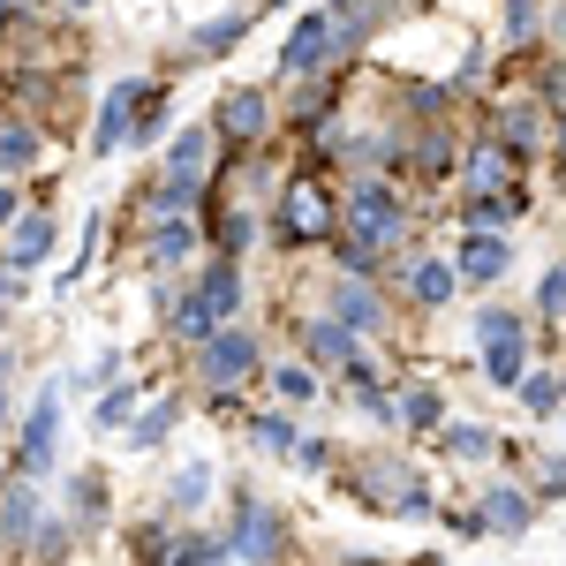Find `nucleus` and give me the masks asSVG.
<instances>
[{"label":"nucleus","instance_id":"nucleus-1","mask_svg":"<svg viewBox=\"0 0 566 566\" xmlns=\"http://www.w3.org/2000/svg\"><path fill=\"white\" fill-rule=\"evenodd\" d=\"M400 227H408V205L392 197L386 181H355V197H348V234L355 242L340 250L348 280H370V272H378V258L400 242Z\"/></svg>","mask_w":566,"mask_h":566},{"label":"nucleus","instance_id":"nucleus-2","mask_svg":"<svg viewBox=\"0 0 566 566\" xmlns=\"http://www.w3.org/2000/svg\"><path fill=\"white\" fill-rule=\"evenodd\" d=\"M242 317V258H212L205 272H197V287L181 295V310H175V340H189V348H205L219 325H234Z\"/></svg>","mask_w":566,"mask_h":566},{"label":"nucleus","instance_id":"nucleus-3","mask_svg":"<svg viewBox=\"0 0 566 566\" xmlns=\"http://www.w3.org/2000/svg\"><path fill=\"white\" fill-rule=\"evenodd\" d=\"M159 129V84L151 76H129V84L106 91L98 106V129H91V151H122V144H144Z\"/></svg>","mask_w":566,"mask_h":566},{"label":"nucleus","instance_id":"nucleus-4","mask_svg":"<svg viewBox=\"0 0 566 566\" xmlns=\"http://www.w3.org/2000/svg\"><path fill=\"white\" fill-rule=\"evenodd\" d=\"M227 552H234L242 566H280V552H287V522H280V506H264V499H250V491H242Z\"/></svg>","mask_w":566,"mask_h":566},{"label":"nucleus","instance_id":"nucleus-5","mask_svg":"<svg viewBox=\"0 0 566 566\" xmlns=\"http://www.w3.org/2000/svg\"><path fill=\"white\" fill-rule=\"evenodd\" d=\"M355 491H363V506H378V514H431V483L423 476H408L400 461H370L363 476H355Z\"/></svg>","mask_w":566,"mask_h":566},{"label":"nucleus","instance_id":"nucleus-6","mask_svg":"<svg viewBox=\"0 0 566 566\" xmlns=\"http://www.w3.org/2000/svg\"><path fill=\"white\" fill-rule=\"evenodd\" d=\"M258 340H250V333H242V325H219L212 340H205V348H197V378H205V386H250V378H258Z\"/></svg>","mask_w":566,"mask_h":566},{"label":"nucleus","instance_id":"nucleus-7","mask_svg":"<svg viewBox=\"0 0 566 566\" xmlns=\"http://www.w3.org/2000/svg\"><path fill=\"white\" fill-rule=\"evenodd\" d=\"M280 234H287V242H325V234H333V197H325L317 175H295L280 189Z\"/></svg>","mask_w":566,"mask_h":566},{"label":"nucleus","instance_id":"nucleus-8","mask_svg":"<svg viewBox=\"0 0 566 566\" xmlns=\"http://www.w3.org/2000/svg\"><path fill=\"white\" fill-rule=\"evenodd\" d=\"M53 446H61V378L31 400V416H23V446H15V476L39 483L53 469Z\"/></svg>","mask_w":566,"mask_h":566},{"label":"nucleus","instance_id":"nucleus-9","mask_svg":"<svg viewBox=\"0 0 566 566\" xmlns=\"http://www.w3.org/2000/svg\"><path fill=\"white\" fill-rule=\"evenodd\" d=\"M333 53H340V15H303L280 45V76H317Z\"/></svg>","mask_w":566,"mask_h":566},{"label":"nucleus","instance_id":"nucleus-10","mask_svg":"<svg viewBox=\"0 0 566 566\" xmlns=\"http://www.w3.org/2000/svg\"><path fill=\"white\" fill-rule=\"evenodd\" d=\"M264 129H272V106H264V91H227L212 114V136L219 144H264Z\"/></svg>","mask_w":566,"mask_h":566},{"label":"nucleus","instance_id":"nucleus-11","mask_svg":"<svg viewBox=\"0 0 566 566\" xmlns=\"http://www.w3.org/2000/svg\"><path fill=\"white\" fill-rule=\"evenodd\" d=\"M45 522V499H39V483L31 476H8V491H0V544H31V528Z\"/></svg>","mask_w":566,"mask_h":566},{"label":"nucleus","instance_id":"nucleus-12","mask_svg":"<svg viewBox=\"0 0 566 566\" xmlns=\"http://www.w3.org/2000/svg\"><path fill=\"white\" fill-rule=\"evenodd\" d=\"M212 129H181L175 144H167V181H181V189H212Z\"/></svg>","mask_w":566,"mask_h":566},{"label":"nucleus","instance_id":"nucleus-13","mask_svg":"<svg viewBox=\"0 0 566 566\" xmlns=\"http://www.w3.org/2000/svg\"><path fill=\"white\" fill-rule=\"evenodd\" d=\"M476 514H483V528H491V536H528L536 499H528V491H514V483H491V491L476 499Z\"/></svg>","mask_w":566,"mask_h":566},{"label":"nucleus","instance_id":"nucleus-14","mask_svg":"<svg viewBox=\"0 0 566 566\" xmlns=\"http://www.w3.org/2000/svg\"><path fill=\"white\" fill-rule=\"evenodd\" d=\"M506 264H514L506 234H469V242H461V258H453V280H469V287H491V280H506Z\"/></svg>","mask_w":566,"mask_h":566},{"label":"nucleus","instance_id":"nucleus-15","mask_svg":"<svg viewBox=\"0 0 566 566\" xmlns=\"http://www.w3.org/2000/svg\"><path fill=\"white\" fill-rule=\"evenodd\" d=\"M469 189H476V197H522V189H514V151H506V144H476V151H469Z\"/></svg>","mask_w":566,"mask_h":566},{"label":"nucleus","instance_id":"nucleus-16","mask_svg":"<svg viewBox=\"0 0 566 566\" xmlns=\"http://www.w3.org/2000/svg\"><path fill=\"white\" fill-rule=\"evenodd\" d=\"M333 325H348V333H378L386 325V303L370 295V280H340L333 287Z\"/></svg>","mask_w":566,"mask_h":566},{"label":"nucleus","instance_id":"nucleus-17","mask_svg":"<svg viewBox=\"0 0 566 566\" xmlns=\"http://www.w3.org/2000/svg\"><path fill=\"white\" fill-rule=\"evenodd\" d=\"M45 250H53V219H45V212H23L15 227H8V242H0V258L15 264V272L45 264Z\"/></svg>","mask_w":566,"mask_h":566},{"label":"nucleus","instance_id":"nucleus-18","mask_svg":"<svg viewBox=\"0 0 566 566\" xmlns=\"http://www.w3.org/2000/svg\"><path fill=\"white\" fill-rule=\"evenodd\" d=\"M31 159H39V122L8 114V122H0V175H23Z\"/></svg>","mask_w":566,"mask_h":566},{"label":"nucleus","instance_id":"nucleus-19","mask_svg":"<svg viewBox=\"0 0 566 566\" xmlns=\"http://www.w3.org/2000/svg\"><path fill=\"white\" fill-rule=\"evenodd\" d=\"M181 258H197V227H189V219H167V227L144 242V264L167 272V264H181Z\"/></svg>","mask_w":566,"mask_h":566},{"label":"nucleus","instance_id":"nucleus-20","mask_svg":"<svg viewBox=\"0 0 566 566\" xmlns=\"http://www.w3.org/2000/svg\"><path fill=\"white\" fill-rule=\"evenodd\" d=\"M453 287H461V280H453V264H438V258H423V264H416V272H408V295H416V303H423V310L453 303Z\"/></svg>","mask_w":566,"mask_h":566},{"label":"nucleus","instance_id":"nucleus-21","mask_svg":"<svg viewBox=\"0 0 566 566\" xmlns=\"http://www.w3.org/2000/svg\"><path fill=\"white\" fill-rule=\"evenodd\" d=\"M272 392H280V408H310V400H317V363H280V370H272Z\"/></svg>","mask_w":566,"mask_h":566},{"label":"nucleus","instance_id":"nucleus-22","mask_svg":"<svg viewBox=\"0 0 566 566\" xmlns=\"http://www.w3.org/2000/svg\"><path fill=\"white\" fill-rule=\"evenodd\" d=\"M483 378H491V386H522L528 378V348L522 340H491V348H483Z\"/></svg>","mask_w":566,"mask_h":566},{"label":"nucleus","instance_id":"nucleus-23","mask_svg":"<svg viewBox=\"0 0 566 566\" xmlns=\"http://www.w3.org/2000/svg\"><path fill=\"white\" fill-rule=\"evenodd\" d=\"M175 423H181V400H159V408H144V416L129 423V446H136V453H151V446H167Z\"/></svg>","mask_w":566,"mask_h":566},{"label":"nucleus","instance_id":"nucleus-24","mask_svg":"<svg viewBox=\"0 0 566 566\" xmlns=\"http://www.w3.org/2000/svg\"><path fill=\"white\" fill-rule=\"evenodd\" d=\"M514 392H522V408H528V416H544V423H552V416L566 408V386L552 378V370H528V378H522Z\"/></svg>","mask_w":566,"mask_h":566},{"label":"nucleus","instance_id":"nucleus-25","mask_svg":"<svg viewBox=\"0 0 566 566\" xmlns=\"http://www.w3.org/2000/svg\"><path fill=\"white\" fill-rule=\"evenodd\" d=\"M408 167H416L423 181H438L446 167H453V136H446V129H423V136H416V151H408Z\"/></svg>","mask_w":566,"mask_h":566},{"label":"nucleus","instance_id":"nucleus-26","mask_svg":"<svg viewBox=\"0 0 566 566\" xmlns=\"http://www.w3.org/2000/svg\"><path fill=\"white\" fill-rule=\"evenodd\" d=\"M438 446H446L453 461H483V453H499V438L483 431V423H446V431H438Z\"/></svg>","mask_w":566,"mask_h":566},{"label":"nucleus","instance_id":"nucleus-27","mask_svg":"<svg viewBox=\"0 0 566 566\" xmlns=\"http://www.w3.org/2000/svg\"><path fill=\"white\" fill-rule=\"evenodd\" d=\"M167 566H227V536H175Z\"/></svg>","mask_w":566,"mask_h":566},{"label":"nucleus","instance_id":"nucleus-28","mask_svg":"<svg viewBox=\"0 0 566 566\" xmlns=\"http://www.w3.org/2000/svg\"><path fill=\"white\" fill-rule=\"evenodd\" d=\"M23 552H31V566H53V559H69V522H61V514H45V522L31 528V544H23Z\"/></svg>","mask_w":566,"mask_h":566},{"label":"nucleus","instance_id":"nucleus-29","mask_svg":"<svg viewBox=\"0 0 566 566\" xmlns=\"http://www.w3.org/2000/svg\"><path fill=\"white\" fill-rule=\"evenodd\" d=\"M310 355H317V363H348L355 333H348V325H333V317H317V325H310Z\"/></svg>","mask_w":566,"mask_h":566},{"label":"nucleus","instance_id":"nucleus-30","mask_svg":"<svg viewBox=\"0 0 566 566\" xmlns=\"http://www.w3.org/2000/svg\"><path fill=\"white\" fill-rule=\"evenodd\" d=\"M242 431L258 438L264 453H295V446H303V438H295V423H287V416H242Z\"/></svg>","mask_w":566,"mask_h":566},{"label":"nucleus","instance_id":"nucleus-31","mask_svg":"<svg viewBox=\"0 0 566 566\" xmlns=\"http://www.w3.org/2000/svg\"><path fill=\"white\" fill-rule=\"evenodd\" d=\"M250 39V15H219V23H205L197 39H189V53H227V45Z\"/></svg>","mask_w":566,"mask_h":566},{"label":"nucleus","instance_id":"nucleus-32","mask_svg":"<svg viewBox=\"0 0 566 566\" xmlns=\"http://www.w3.org/2000/svg\"><path fill=\"white\" fill-rule=\"evenodd\" d=\"M400 423H416V431H438V423H446V400H438L431 386L400 392Z\"/></svg>","mask_w":566,"mask_h":566},{"label":"nucleus","instance_id":"nucleus-33","mask_svg":"<svg viewBox=\"0 0 566 566\" xmlns=\"http://www.w3.org/2000/svg\"><path fill=\"white\" fill-rule=\"evenodd\" d=\"M536 136H544V122H536V106H514V114L499 122V144H506V151H536Z\"/></svg>","mask_w":566,"mask_h":566},{"label":"nucleus","instance_id":"nucleus-34","mask_svg":"<svg viewBox=\"0 0 566 566\" xmlns=\"http://www.w3.org/2000/svg\"><path fill=\"white\" fill-rule=\"evenodd\" d=\"M136 400H144V386H114L106 400H98V431H122V423H136Z\"/></svg>","mask_w":566,"mask_h":566},{"label":"nucleus","instance_id":"nucleus-35","mask_svg":"<svg viewBox=\"0 0 566 566\" xmlns=\"http://www.w3.org/2000/svg\"><path fill=\"white\" fill-rule=\"evenodd\" d=\"M212 234H219V258H242L250 250V212H212Z\"/></svg>","mask_w":566,"mask_h":566},{"label":"nucleus","instance_id":"nucleus-36","mask_svg":"<svg viewBox=\"0 0 566 566\" xmlns=\"http://www.w3.org/2000/svg\"><path fill=\"white\" fill-rule=\"evenodd\" d=\"M491 340H522V317L514 310H476V348H491Z\"/></svg>","mask_w":566,"mask_h":566},{"label":"nucleus","instance_id":"nucleus-37","mask_svg":"<svg viewBox=\"0 0 566 566\" xmlns=\"http://www.w3.org/2000/svg\"><path fill=\"white\" fill-rule=\"evenodd\" d=\"M205 491H212V469H205V461H189V469H181V476H175V506H181V514H189V506H197Z\"/></svg>","mask_w":566,"mask_h":566},{"label":"nucleus","instance_id":"nucleus-38","mask_svg":"<svg viewBox=\"0 0 566 566\" xmlns=\"http://www.w3.org/2000/svg\"><path fill=\"white\" fill-rule=\"evenodd\" d=\"M69 491H76V522H106V483L98 476H76Z\"/></svg>","mask_w":566,"mask_h":566},{"label":"nucleus","instance_id":"nucleus-39","mask_svg":"<svg viewBox=\"0 0 566 566\" xmlns=\"http://www.w3.org/2000/svg\"><path fill=\"white\" fill-rule=\"evenodd\" d=\"M129 544H136V559H144V566H167V544H175V536H167V528L151 522V528H136Z\"/></svg>","mask_w":566,"mask_h":566},{"label":"nucleus","instance_id":"nucleus-40","mask_svg":"<svg viewBox=\"0 0 566 566\" xmlns=\"http://www.w3.org/2000/svg\"><path fill=\"white\" fill-rule=\"evenodd\" d=\"M536 310H544V317H559V310H566V264L536 280Z\"/></svg>","mask_w":566,"mask_h":566},{"label":"nucleus","instance_id":"nucleus-41","mask_svg":"<svg viewBox=\"0 0 566 566\" xmlns=\"http://www.w3.org/2000/svg\"><path fill=\"white\" fill-rule=\"evenodd\" d=\"M506 39H536V0H506Z\"/></svg>","mask_w":566,"mask_h":566},{"label":"nucleus","instance_id":"nucleus-42","mask_svg":"<svg viewBox=\"0 0 566 566\" xmlns=\"http://www.w3.org/2000/svg\"><path fill=\"white\" fill-rule=\"evenodd\" d=\"M536 499H566V461H552V469L536 476Z\"/></svg>","mask_w":566,"mask_h":566},{"label":"nucleus","instance_id":"nucleus-43","mask_svg":"<svg viewBox=\"0 0 566 566\" xmlns=\"http://www.w3.org/2000/svg\"><path fill=\"white\" fill-rule=\"evenodd\" d=\"M295 461H303L310 476H317V469H325V461H333V453H325V438H303V446H295Z\"/></svg>","mask_w":566,"mask_h":566},{"label":"nucleus","instance_id":"nucleus-44","mask_svg":"<svg viewBox=\"0 0 566 566\" xmlns=\"http://www.w3.org/2000/svg\"><path fill=\"white\" fill-rule=\"evenodd\" d=\"M15 212H23V197H15V189L0 181V227H15Z\"/></svg>","mask_w":566,"mask_h":566},{"label":"nucleus","instance_id":"nucleus-45","mask_svg":"<svg viewBox=\"0 0 566 566\" xmlns=\"http://www.w3.org/2000/svg\"><path fill=\"white\" fill-rule=\"evenodd\" d=\"M0 423H8V355H0Z\"/></svg>","mask_w":566,"mask_h":566},{"label":"nucleus","instance_id":"nucleus-46","mask_svg":"<svg viewBox=\"0 0 566 566\" xmlns=\"http://www.w3.org/2000/svg\"><path fill=\"white\" fill-rule=\"evenodd\" d=\"M552 98H559V106H566V69H559V76H552Z\"/></svg>","mask_w":566,"mask_h":566},{"label":"nucleus","instance_id":"nucleus-47","mask_svg":"<svg viewBox=\"0 0 566 566\" xmlns=\"http://www.w3.org/2000/svg\"><path fill=\"white\" fill-rule=\"evenodd\" d=\"M559 151H566V106H559Z\"/></svg>","mask_w":566,"mask_h":566},{"label":"nucleus","instance_id":"nucleus-48","mask_svg":"<svg viewBox=\"0 0 566 566\" xmlns=\"http://www.w3.org/2000/svg\"><path fill=\"white\" fill-rule=\"evenodd\" d=\"M69 8H91V0H69Z\"/></svg>","mask_w":566,"mask_h":566},{"label":"nucleus","instance_id":"nucleus-49","mask_svg":"<svg viewBox=\"0 0 566 566\" xmlns=\"http://www.w3.org/2000/svg\"><path fill=\"white\" fill-rule=\"evenodd\" d=\"M0 491H8V469H0Z\"/></svg>","mask_w":566,"mask_h":566},{"label":"nucleus","instance_id":"nucleus-50","mask_svg":"<svg viewBox=\"0 0 566 566\" xmlns=\"http://www.w3.org/2000/svg\"><path fill=\"white\" fill-rule=\"evenodd\" d=\"M559 386H566V378H559Z\"/></svg>","mask_w":566,"mask_h":566}]
</instances>
